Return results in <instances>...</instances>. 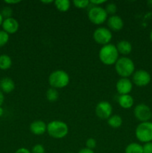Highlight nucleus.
<instances>
[{"mask_svg":"<svg viewBox=\"0 0 152 153\" xmlns=\"http://www.w3.org/2000/svg\"><path fill=\"white\" fill-rule=\"evenodd\" d=\"M135 135L137 140L141 143L152 142V122L140 123L135 129Z\"/></svg>","mask_w":152,"mask_h":153,"instance_id":"nucleus-5","label":"nucleus"},{"mask_svg":"<svg viewBox=\"0 0 152 153\" xmlns=\"http://www.w3.org/2000/svg\"><path fill=\"white\" fill-rule=\"evenodd\" d=\"M90 4L92 6H101V4L106 3V0H91Z\"/></svg>","mask_w":152,"mask_h":153,"instance_id":"nucleus-30","label":"nucleus"},{"mask_svg":"<svg viewBox=\"0 0 152 153\" xmlns=\"http://www.w3.org/2000/svg\"><path fill=\"white\" fill-rule=\"evenodd\" d=\"M123 123V120L119 115L117 114H112L110 117L107 119V124L109 126L113 128H118L122 126Z\"/></svg>","mask_w":152,"mask_h":153,"instance_id":"nucleus-18","label":"nucleus"},{"mask_svg":"<svg viewBox=\"0 0 152 153\" xmlns=\"http://www.w3.org/2000/svg\"><path fill=\"white\" fill-rule=\"evenodd\" d=\"M143 153H152V142L144 143L142 146Z\"/></svg>","mask_w":152,"mask_h":153,"instance_id":"nucleus-29","label":"nucleus"},{"mask_svg":"<svg viewBox=\"0 0 152 153\" xmlns=\"http://www.w3.org/2000/svg\"><path fill=\"white\" fill-rule=\"evenodd\" d=\"M46 97L47 100L50 102H55L59 98V93L57 89L50 88L47 90L46 93Z\"/></svg>","mask_w":152,"mask_h":153,"instance_id":"nucleus-22","label":"nucleus"},{"mask_svg":"<svg viewBox=\"0 0 152 153\" xmlns=\"http://www.w3.org/2000/svg\"><path fill=\"white\" fill-rule=\"evenodd\" d=\"M2 17L4 19H7V18L12 17V14H13V10L10 6H5V7H2L1 10H0Z\"/></svg>","mask_w":152,"mask_h":153,"instance_id":"nucleus-26","label":"nucleus"},{"mask_svg":"<svg viewBox=\"0 0 152 153\" xmlns=\"http://www.w3.org/2000/svg\"><path fill=\"white\" fill-rule=\"evenodd\" d=\"M73 4L75 7L79 9L87 8L90 5V1L88 0H74Z\"/></svg>","mask_w":152,"mask_h":153,"instance_id":"nucleus-23","label":"nucleus"},{"mask_svg":"<svg viewBox=\"0 0 152 153\" xmlns=\"http://www.w3.org/2000/svg\"><path fill=\"white\" fill-rule=\"evenodd\" d=\"M14 153H31V151L25 147H21L19 148L18 149H16V151Z\"/></svg>","mask_w":152,"mask_h":153,"instance_id":"nucleus-31","label":"nucleus"},{"mask_svg":"<svg viewBox=\"0 0 152 153\" xmlns=\"http://www.w3.org/2000/svg\"><path fill=\"white\" fill-rule=\"evenodd\" d=\"M118 103L119 106L124 109H129L133 107L134 104V100L130 94L119 95L118 98Z\"/></svg>","mask_w":152,"mask_h":153,"instance_id":"nucleus-17","label":"nucleus"},{"mask_svg":"<svg viewBox=\"0 0 152 153\" xmlns=\"http://www.w3.org/2000/svg\"><path fill=\"white\" fill-rule=\"evenodd\" d=\"M9 39H10L9 34L3 30H0V48L5 46L9 41Z\"/></svg>","mask_w":152,"mask_h":153,"instance_id":"nucleus-25","label":"nucleus"},{"mask_svg":"<svg viewBox=\"0 0 152 153\" xmlns=\"http://www.w3.org/2000/svg\"><path fill=\"white\" fill-rule=\"evenodd\" d=\"M92 37L95 43L104 46L110 43V41L113 38V34L108 28L98 27L94 31Z\"/></svg>","mask_w":152,"mask_h":153,"instance_id":"nucleus-7","label":"nucleus"},{"mask_svg":"<svg viewBox=\"0 0 152 153\" xmlns=\"http://www.w3.org/2000/svg\"><path fill=\"white\" fill-rule=\"evenodd\" d=\"M31 153H45L46 152V149H45L44 146L42 144L37 143L35 144L31 149Z\"/></svg>","mask_w":152,"mask_h":153,"instance_id":"nucleus-27","label":"nucleus"},{"mask_svg":"<svg viewBox=\"0 0 152 153\" xmlns=\"http://www.w3.org/2000/svg\"><path fill=\"white\" fill-rule=\"evenodd\" d=\"M88 10L87 16L89 20L92 24L96 25H100L104 23L107 20L108 15L106 12L105 9L101 6L91 5Z\"/></svg>","mask_w":152,"mask_h":153,"instance_id":"nucleus-6","label":"nucleus"},{"mask_svg":"<svg viewBox=\"0 0 152 153\" xmlns=\"http://www.w3.org/2000/svg\"><path fill=\"white\" fill-rule=\"evenodd\" d=\"M77 153H95V152H94V151L92 150V149H88V148L84 147V148H82V149H80Z\"/></svg>","mask_w":152,"mask_h":153,"instance_id":"nucleus-33","label":"nucleus"},{"mask_svg":"<svg viewBox=\"0 0 152 153\" xmlns=\"http://www.w3.org/2000/svg\"><path fill=\"white\" fill-rule=\"evenodd\" d=\"M3 114H4V109L1 108V106H0V117L2 116Z\"/></svg>","mask_w":152,"mask_h":153,"instance_id":"nucleus-37","label":"nucleus"},{"mask_svg":"<svg viewBox=\"0 0 152 153\" xmlns=\"http://www.w3.org/2000/svg\"><path fill=\"white\" fill-rule=\"evenodd\" d=\"M69 127L61 120H52L47 124V133L55 139H63L68 134Z\"/></svg>","mask_w":152,"mask_h":153,"instance_id":"nucleus-4","label":"nucleus"},{"mask_svg":"<svg viewBox=\"0 0 152 153\" xmlns=\"http://www.w3.org/2000/svg\"><path fill=\"white\" fill-rule=\"evenodd\" d=\"M12 66V59L9 55L2 54L0 55V70H7Z\"/></svg>","mask_w":152,"mask_h":153,"instance_id":"nucleus-19","label":"nucleus"},{"mask_svg":"<svg viewBox=\"0 0 152 153\" xmlns=\"http://www.w3.org/2000/svg\"><path fill=\"white\" fill-rule=\"evenodd\" d=\"M2 30L8 34H15L18 31L19 27V22L15 18L10 17L4 19L2 22Z\"/></svg>","mask_w":152,"mask_h":153,"instance_id":"nucleus-12","label":"nucleus"},{"mask_svg":"<svg viewBox=\"0 0 152 153\" xmlns=\"http://www.w3.org/2000/svg\"><path fill=\"white\" fill-rule=\"evenodd\" d=\"M95 114L99 119L107 120L113 114V106L109 102L101 101L95 107Z\"/></svg>","mask_w":152,"mask_h":153,"instance_id":"nucleus-10","label":"nucleus"},{"mask_svg":"<svg viewBox=\"0 0 152 153\" xmlns=\"http://www.w3.org/2000/svg\"><path fill=\"white\" fill-rule=\"evenodd\" d=\"M4 93L0 90V106H1L4 103Z\"/></svg>","mask_w":152,"mask_h":153,"instance_id":"nucleus-34","label":"nucleus"},{"mask_svg":"<svg viewBox=\"0 0 152 153\" xmlns=\"http://www.w3.org/2000/svg\"><path fill=\"white\" fill-rule=\"evenodd\" d=\"M151 120H152V116H151Z\"/></svg>","mask_w":152,"mask_h":153,"instance_id":"nucleus-41","label":"nucleus"},{"mask_svg":"<svg viewBox=\"0 0 152 153\" xmlns=\"http://www.w3.org/2000/svg\"><path fill=\"white\" fill-rule=\"evenodd\" d=\"M134 114L140 123L148 122L151 119L152 111L148 105L144 103H140L134 108Z\"/></svg>","mask_w":152,"mask_h":153,"instance_id":"nucleus-8","label":"nucleus"},{"mask_svg":"<svg viewBox=\"0 0 152 153\" xmlns=\"http://www.w3.org/2000/svg\"><path fill=\"white\" fill-rule=\"evenodd\" d=\"M116 46L119 53L125 57H127V55H128L131 52H132V45H131V43H130L128 40H120V41L117 43V45H116Z\"/></svg>","mask_w":152,"mask_h":153,"instance_id":"nucleus-16","label":"nucleus"},{"mask_svg":"<svg viewBox=\"0 0 152 153\" xmlns=\"http://www.w3.org/2000/svg\"><path fill=\"white\" fill-rule=\"evenodd\" d=\"M115 70L121 78H128L133 76L135 70L134 62L128 57H121L115 64Z\"/></svg>","mask_w":152,"mask_h":153,"instance_id":"nucleus-2","label":"nucleus"},{"mask_svg":"<svg viewBox=\"0 0 152 153\" xmlns=\"http://www.w3.org/2000/svg\"><path fill=\"white\" fill-rule=\"evenodd\" d=\"M151 80L150 73L145 70H138L132 76L133 84L138 87L147 86Z\"/></svg>","mask_w":152,"mask_h":153,"instance_id":"nucleus-9","label":"nucleus"},{"mask_svg":"<svg viewBox=\"0 0 152 153\" xmlns=\"http://www.w3.org/2000/svg\"><path fill=\"white\" fill-rule=\"evenodd\" d=\"M66 153H73V152H66Z\"/></svg>","mask_w":152,"mask_h":153,"instance_id":"nucleus-40","label":"nucleus"},{"mask_svg":"<svg viewBox=\"0 0 152 153\" xmlns=\"http://www.w3.org/2000/svg\"><path fill=\"white\" fill-rule=\"evenodd\" d=\"M98 57L102 64L107 66L115 65L119 58V53L116 45L109 43L102 46L98 52Z\"/></svg>","mask_w":152,"mask_h":153,"instance_id":"nucleus-1","label":"nucleus"},{"mask_svg":"<svg viewBox=\"0 0 152 153\" xmlns=\"http://www.w3.org/2000/svg\"><path fill=\"white\" fill-rule=\"evenodd\" d=\"M3 21H4V18L2 17V16H1V13H0V26H1V25H2Z\"/></svg>","mask_w":152,"mask_h":153,"instance_id":"nucleus-36","label":"nucleus"},{"mask_svg":"<svg viewBox=\"0 0 152 153\" xmlns=\"http://www.w3.org/2000/svg\"><path fill=\"white\" fill-rule=\"evenodd\" d=\"M148 4L149 5H150V7H152V0H151V1H148Z\"/></svg>","mask_w":152,"mask_h":153,"instance_id":"nucleus-38","label":"nucleus"},{"mask_svg":"<svg viewBox=\"0 0 152 153\" xmlns=\"http://www.w3.org/2000/svg\"><path fill=\"white\" fill-rule=\"evenodd\" d=\"M107 25L110 31H119L123 28L124 21L120 16L118 15H113L107 18Z\"/></svg>","mask_w":152,"mask_h":153,"instance_id":"nucleus-13","label":"nucleus"},{"mask_svg":"<svg viewBox=\"0 0 152 153\" xmlns=\"http://www.w3.org/2000/svg\"><path fill=\"white\" fill-rule=\"evenodd\" d=\"M116 89L119 95L130 94L133 89L132 81L127 78H121L116 82Z\"/></svg>","mask_w":152,"mask_h":153,"instance_id":"nucleus-11","label":"nucleus"},{"mask_svg":"<svg viewBox=\"0 0 152 153\" xmlns=\"http://www.w3.org/2000/svg\"><path fill=\"white\" fill-rule=\"evenodd\" d=\"M48 82L51 88L57 90L61 89L69 84L70 77L65 70H56L50 73Z\"/></svg>","mask_w":152,"mask_h":153,"instance_id":"nucleus-3","label":"nucleus"},{"mask_svg":"<svg viewBox=\"0 0 152 153\" xmlns=\"http://www.w3.org/2000/svg\"><path fill=\"white\" fill-rule=\"evenodd\" d=\"M105 10L107 12V15L110 16H113V15H116V12H117V5L115 3L110 2L106 5Z\"/></svg>","mask_w":152,"mask_h":153,"instance_id":"nucleus-24","label":"nucleus"},{"mask_svg":"<svg viewBox=\"0 0 152 153\" xmlns=\"http://www.w3.org/2000/svg\"><path fill=\"white\" fill-rule=\"evenodd\" d=\"M20 0H5L4 1V3L8 5H12V4H16L18 3H20Z\"/></svg>","mask_w":152,"mask_h":153,"instance_id":"nucleus-32","label":"nucleus"},{"mask_svg":"<svg viewBox=\"0 0 152 153\" xmlns=\"http://www.w3.org/2000/svg\"><path fill=\"white\" fill-rule=\"evenodd\" d=\"M15 89V83L10 77H4L0 80V90L4 94H9Z\"/></svg>","mask_w":152,"mask_h":153,"instance_id":"nucleus-15","label":"nucleus"},{"mask_svg":"<svg viewBox=\"0 0 152 153\" xmlns=\"http://www.w3.org/2000/svg\"><path fill=\"white\" fill-rule=\"evenodd\" d=\"M41 2L43 3V4H51V3H53L54 1H52V0H46V1H45V0H43V1H41Z\"/></svg>","mask_w":152,"mask_h":153,"instance_id":"nucleus-35","label":"nucleus"},{"mask_svg":"<svg viewBox=\"0 0 152 153\" xmlns=\"http://www.w3.org/2000/svg\"><path fill=\"white\" fill-rule=\"evenodd\" d=\"M125 153H143L142 146L140 143L133 142L126 146Z\"/></svg>","mask_w":152,"mask_h":153,"instance_id":"nucleus-21","label":"nucleus"},{"mask_svg":"<svg viewBox=\"0 0 152 153\" xmlns=\"http://www.w3.org/2000/svg\"><path fill=\"white\" fill-rule=\"evenodd\" d=\"M85 145H86V147L88 148V149H90L93 150L95 147H96V140H95L92 137H90V138H88L87 140H86V143H85Z\"/></svg>","mask_w":152,"mask_h":153,"instance_id":"nucleus-28","label":"nucleus"},{"mask_svg":"<svg viewBox=\"0 0 152 153\" xmlns=\"http://www.w3.org/2000/svg\"><path fill=\"white\" fill-rule=\"evenodd\" d=\"M29 129L35 135H42L47 131V124L43 120H34L30 124Z\"/></svg>","mask_w":152,"mask_h":153,"instance_id":"nucleus-14","label":"nucleus"},{"mask_svg":"<svg viewBox=\"0 0 152 153\" xmlns=\"http://www.w3.org/2000/svg\"><path fill=\"white\" fill-rule=\"evenodd\" d=\"M57 10L61 12H66L69 10L71 2L69 0H56L54 1Z\"/></svg>","mask_w":152,"mask_h":153,"instance_id":"nucleus-20","label":"nucleus"},{"mask_svg":"<svg viewBox=\"0 0 152 153\" xmlns=\"http://www.w3.org/2000/svg\"><path fill=\"white\" fill-rule=\"evenodd\" d=\"M150 40H151V41L152 42V30L150 33Z\"/></svg>","mask_w":152,"mask_h":153,"instance_id":"nucleus-39","label":"nucleus"}]
</instances>
